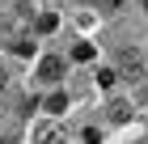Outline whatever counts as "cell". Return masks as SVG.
I'll use <instances>...</instances> for the list:
<instances>
[{
	"label": "cell",
	"mask_w": 148,
	"mask_h": 144,
	"mask_svg": "<svg viewBox=\"0 0 148 144\" xmlns=\"http://www.w3.org/2000/svg\"><path fill=\"white\" fill-rule=\"evenodd\" d=\"M93 55H97V51H93L89 43H76V47H72V59H80V64H85V59H93Z\"/></svg>",
	"instance_id": "obj_5"
},
{
	"label": "cell",
	"mask_w": 148,
	"mask_h": 144,
	"mask_svg": "<svg viewBox=\"0 0 148 144\" xmlns=\"http://www.w3.org/2000/svg\"><path fill=\"white\" fill-rule=\"evenodd\" d=\"M47 110H51V114H64V110H68V93H51V98H47Z\"/></svg>",
	"instance_id": "obj_4"
},
{
	"label": "cell",
	"mask_w": 148,
	"mask_h": 144,
	"mask_svg": "<svg viewBox=\"0 0 148 144\" xmlns=\"http://www.w3.org/2000/svg\"><path fill=\"white\" fill-rule=\"evenodd\" d=\"M106 119H110V123H127V119H131V102L114 98L110 106H106Z\"/></svg>",
	"instance_id": "obj_3"
},
{
	"label": "cell",
	"mask_w": 148,
	"mask_h": 144,
	"mask_svg": "<svg viewBox=\"0 0 148 144\" xmlns=\"http://www.w3.org/2000/svg\"><path fill=\"white\" fill-rule=\"evenodd\" d=\"M38 76H42V81H59V76H64V55H42Z\"/></svg>",
	"instance_id": "obj_2"
},
{
	"label": "cell",
	"mask_w": 148,
	"mask_h": 144,
	"mask_svg": "<svg viewBox=\"0 0 148 144\" xmlns=\"http://www.w3.org/2000/svg\"><path fill=\"white\" fill-rule=\"evenodd\" d=\"M144 144H148V140H144Z\"/></svg>",
	"instance_id": "obj_13"
},
{
	"label": "cell",
	"mask_w": 148,
	"mask_h": 144,
	"mask_svg": "<svg viewBox=\"0 0 148 144\" xmlns=\"http://www.w3.org/2000/svg\"><path fill=\"white\" fill-rule=\"evenodd\" d=\"M4 89H9V68L0 64V93H4Z\"/></svg>",
	"instance_id": "obj_10"
},
{
	"label": "cell",
	"mask_w": 148,
	"mask_h": 144,
	"mask_svg": "<svg viewBox=\"0 0 148 144\" xmlns=\"http://www.w3.org/2000/svg\"><path fill=\"white\" fill-rule=\"evenodd\" d=\"M34 25H38V34H51V30H55V17H51V13H42Z\"/></svg>",
	"instance_id": "obj_8"
},
{
	"label": "cell",
	"mask_w": 148,
	"mask_h": 144,
	"mask_svg": "<svg viewBox=\"0 0 148 144\" xmlns=\"http://www.w3.org/2000/svg\"><path fill=\"white\" fill-rule=\"evenodd\" d=\"M102 4H106V9H119V4H123V0H102Z\"/></svg>",
	"instance_id": "obj_11"
},
{
	"label": "cell",
	"mask_w": 148,
	"mask_h": 144,
	"mask_svg": "<svg viewBox=\"0 0 148 144\" xmlns=\"http://www.w3.org/2000/svg\"><path fill=\"white\" fill-rule=\"evenodd\" d=\"M34 144H64V119H47V123H38Z\"/></svg>",
	"instance_id": "obj_1"
},
{
	"label": "cell",
	"mask_w": 148,
	"mask_h": 144,
	"mask_svg": "<svg viewBox=\"0 0 148 144\" xmlns=\"http://www.w3.org/2000/svg\"><path fill=\"white\" fill-rule=\"evenodd\" d=\"M123 68H127V72H136V68H140V55H136V47H127V51H123Z\"/></svg>",
	"instance_id": "obj_7"
},
{
	"label": "cell",
	"mask_w": 148,
	"mask_h": 144,
	"mask_svg": "<svg viewBox=\"0 0 148 144\" xmlns=\"http://www.w3.org/2000/svg\"><path fill=\"white\" fill-rule=\"evenodd\" d=\"M140 4H144V9H148V0H140Z\"/></svg>",
	"instance_id": "obj_12"
},
{
	"label": "cell",
	"mask_w": 148,
	"mask_h": 144,
	"mask_svg": "<svg viewBox=\"0 0 148 144\" xmlns=\"http://www.w3.org/2000/svg\"><path fill=\"white\" fill-rule=\"evenodd\" d=\"M9 43H13V55H30V51H34L30 38H9Z\"/></svg>",
	"instance_id": "obj_6"
},
{
	"label": "cell",
	"mask_w": 148,
	"mask_h": 144,
	"mask_svg": "<svg viewBox=\"0 0 148 144\" xmlns=\"http://www.w3.org/2000/svg\"><path fill=\"white\" fill-rule=\"evenodd\" d=\"M97 85H102V89L114 85V72H110V68H102V72H97Z\"/></svg>",
	"instance_id": "obj_9"
}]
</instances>
